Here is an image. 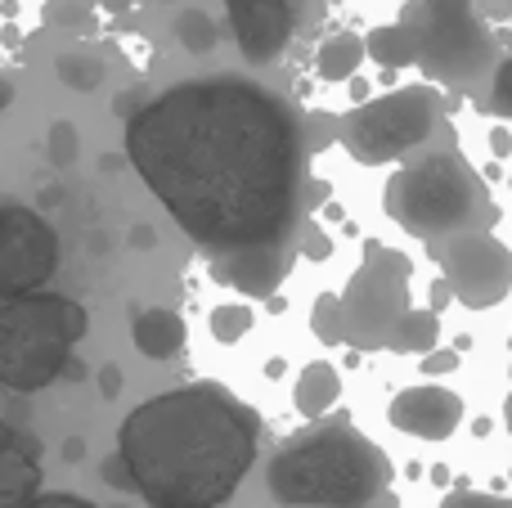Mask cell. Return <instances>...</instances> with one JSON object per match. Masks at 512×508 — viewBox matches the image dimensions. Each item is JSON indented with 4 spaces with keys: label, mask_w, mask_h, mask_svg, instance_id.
Masks as SVG:
<instances>
[{
    "label": "cell",
    "mask_w": 512,
    "mask_h": 508,
    "mask_svg": "<svg viewBox=\"0 0 512 508\" xmlns=\"http://www.w3.org/2000/svg\"><path fill=\"white\" fill-rule=\"evenodd\" d=\"M306 149L297 108L248 77L180 81L126 122L131 167L212 266L292 248L306 212Z\"/></svg>",
    "instance_id": "cell-1"
},
{
    "label": "cell",
    "mask_w": 512,
    "mask_h": 508,
    "mask_svg": "<svg viewBox=\"0 0 512 508\" xmlns=\"http://www.w3.org/2000/svg\"><path fill=\"white\" fill-rule=\"evenodd\" d=\"M131 486L153 508H216L256 464V414L225 387H171L117 428Z\"/></svg>",
    "instance_id": "cell-2"
},
{
    "label": "cell",
    "mask_w": 512,
    "mask_h": 508,
    "mask_svg": "<svg viewBox=\"0 0 512 508\" xmlns=\"http://www.w3.org/2000/svg\"><path fill=\"white\" fill-rule=\"evenodd\" d=\"M391 486V459L351 423H324L288 441L265 468V491L283 508H364Z\"/></svg>",
    "instance_id": "cell-3"
},
{
    "label": "cell",
    "mask_w": 512,
    "mask_h": 508,
    "mask_svg": "<svg viewBox=\"0 0 512 508\" xmlns=\"http://www.w3.org/2000/svg\"><path fill=\"white\" fill-rule=\"evenodd\" d=\"M387 216L423 243L495 230L499 207L459 153H423L387 180Z\"/></svg>",
    "instance_id": "cell-4"
},
{
    "label": "cell",
    "mask_w": 512,
    "mask_h": 508,
    "mask_svg": "<svg viewBox=\"0 0 512 508\" xmlns=\"http://www.w3.org/2000/svg\"><path fill=\"white\" fill-rule=\"evenodd\" d=\"M90 315L81 302L59 293H27L0 306V387L9 392H41L63 365L72 347L86 338Z\"/></svg>",
    "instance_id": "cell-5"
},
{
    "label": "cell",
    "mask_w": 512,
    "mask_h": 508,
    "mask_svg": "<svg viewBox=\"0 0 512 508\" xmlns=\"http://www.w3.org/2000/svg\"><path fill=\"white\" fill-rule=\"evenodd\" d=\"M400 27L414 41V63L441 86H468L495 68V36L477 0H409Z\"/></svg>",
    "instance_id": "cell-6"
},
{
    "label": "cell",
    "mask_w": 512,
    "mask_h": 508,
    "mask_svg": "<svg viewBox=\"0 0 512 508\" xmlns=\"http://www.w3.org/2000/svg\"><path fill=\"white\" fill-rule=\"evenodd\" d=\"M409 279H414V261L405 252L387 248V243H364V261L337 293V302H342V342H351L360 351L387 347L396 324L414 306Z\"/></svg>",
    "instance_id": "cell-7"
},
{
    "label": "cell",
    "mask_w": 512,
    "mask_h": 508,
    "mask_svg": "<svg viewBox=\"0 0 512 508\" xmlns=\"http://www.w3.org/2000/svg\"><path fill=\"white\" fill-rule=\"evenodd\" d=\"M436 131V95L423 86H405L391 95L364 99L360 108L337 122L346 153L364 167H382L396 162L405 153H414L418 144H427V135Z\"/></svg>",
    "instance_id": "cell-8"
},
{
    "label": "cell",
    "mask_w": 512,
    "mask_h": 508,
    "mask_svg": "<svg viewBox=\"0 0 512 508\" xmlns=\"http://www.w3.org/2000/svg\"><path fill=\"white\" fill-rule=\"evenodd\" d=\"M427 248H432L454 302L486 311V306H499L512 293V252L490 230L450 234V239H436Z\"/></svg>",
    "instance_id": "cell-9"
},
{
    "label": "cell",
    "mask_w": 512,
    "mask_h": 508,
    "mask_svg": "<svg viewBox=\"0 0 512 508\" xmlns=\"http://www.w3.org/2000/svg\"><path fill=\"white\" fill-rule=\"evenodd\" d=\"M59 270V234L36 207H0V297L41 293Z\"/></svg>",
    "instance_id": "cell-10"
},
{
    "label": "cell",
    "mask_w": 512,
    "mask_h": 508,
    "mask_svg": "<svg viewBox=\"0 0 512 508\" xmlns=\"http://www.w3.org/2000/svg\"><path fill=\"white\" fill-rule=\"evenodd\" d=\"M225 14L248 63L283 59L292 41V0H225Z\"/></svg>",
    "instance_id": "cell-11"
},
{
    "label": "cell",
    "mask_w": 512,
    "mask_h": 508,
    "mask_svg": "<svg viewBox=\"0 0 512 508\" xmlns=\"http://www.w3.org/2000/svg\"><path fill=\"white\" fill-rule=\"evenodd\" d=\"M391 423H396L405 437L445 441V437H454L463 423V396L441 383L405 387V392L391 401Z\"/></svg>",
    "instance_id": "cell-12"
},
{
    "label": "cell",
    "mask_w": 512,
    "mask_h": 508,
    "mask_svg": "<svg viewBox=\"0 0 512 508\" xmlns=\"http://www.w3.org/2000/svg\"><path fill=\"white\" fill-rule=\"evenodd\" d=\"M41 495V441L0 423V508H18Z\"/></svg>",
    "instance_id": "cell-13"
},
{
    "label": "cell",
    "mask_w": 512,
    "mask_h": 508,
    "mask_svg": "<svg viewBox=\"0 0 512 508\" xmlns=\"http://www.w3.org/2000/svg\"><path fill=\"white\" fill-rule=\"evenodd\" d=\"M288 266H292V248H261V252H243L234 261H221L216 275L248 297H270L288 279Z\"/></svg>",
    "instance_id": "cell-14"
},
{
    "label": "cell",
    "mask_w": 512,
    "mask_h": 508,
    "mask_svg": "<svg viewBox=\"0 0 512 508\" xmlns=\"http://www.w3.org/2000/svg\"><path fill=\"white\" fill-rule=\"evenodd\" d=\"M131 342L140 356L149 360H171L180 347H185V320L167 306H149V311L135 315L131 324Z\"/></svg>",
    "instance_id": "cell-15"
},
{
    "label": "cell",
    "mask_w": 512,
    "mask_h": 508,
    "mask_svg": "<svg viewBox=\"0 0 512 508\" xmlns=\"http://www.w3.org/2000/svg\"><path fill=\"white\" fill-rule=\"evenodd\" d=\"M337 396H342V378H337V369L324 365V360H315V365L301 369L292 401H297V410L306 414V419H319V414H328L337 405Z\"/></svg>",
    "instance_id": "cell-16"
},
{
    "label": "cell",
    "mask_w": 512,
    "mask_h": 508,
    "mask_svg": "<svg viewBox=\"0 0 512 508\" xmlns=\"http://www.w3.org/2000/svg\"><path fill=\"white\" fill-rule=\"evenodd\" d=\"M436 338H441V320H436V311H427V306H409L405 320H400L396 333H391L387 351H400V356H427V351H436Z\"/></svg>",
    "instance_id": "cell-17"
},
{
    "label": "cell",
    "mask_w": 512,
    "mask_h": 508,
    "mask_svg": "<svg viewBox=\"0 0 512 508\" xmlns=\"http://www.w3.org/2000/svg\"><path fill=\"white\" fill-rule=\"evenodd\" d=\"M360 63H364V41L360 36H351V32L328 36V41L319 45V54H315V68H319V77L324 81H355Z\"/></svg>",
    "instance_id": "cell-18"
},
{
    "label": "cell",
    "mask_w": 512,
    "mask_h": 508,
    "mask_svg": "<svg viewBox=\"0 0 512 508\" xmlns=\"http://www.w3.org/2000/svg\"><path fill=\"white\" fill-rule=\"evenodd\" d=\"M364 54H369L378 68H414V41H409V32L400 23H387V27H373L369 41H364Z\"/></svg>",
    "instance_id": "cell-19"
},
{
    "label": "cell",
    "mask_w": 512,
    "mask_h": 508,
    "mask_svg": "<svg viewBox=\"0 0 512 508\" xmlns=\"http://www.w3.org/2000/svg\"><path fill=\"white\" fill-rule=\"evenodd\" d=\"M104 72H108L104 59L90 50H68L54 59V77H59L68 90H95L99 81H104Z\"/></svg>",
    "instance_id": "cell-20"
},
{
    "label": "cell",
    "mask_w": 512,
    "mask_h": 508,
    "mask_svg": "<svg viewBox=\"0 0 512 508\" xmlns=\"http://www.w3.org/2000/svg\"><path fill=\"white\" fill-rule=\"evenodd\" d=\"M176 36H180V45H185L189 54H212L216 50V23H212V14H203V9H185V14L176 18Z\"/></svg>",
    "instance_id": "cell-21"
},
{
    "label": "cell",
    "mask_w": 512,
    "mask_h": 508,
    "mask_svg": "<svg viewBox=\"0 0 512 508\" xmlns=\"http://www.w3.org/2000/svg\"><path fill=\"white\" fill-rule=\"evenodd\" d=\"M310 324H315V338L324 342V347H337V342H342V302H337V293L315 297Z\"/></svg>",
    "instance_id": "cell-22"
},
{
    "label": "cell",
    "mask_w": 512,
    "mask_h": 508,
    "mask_svg": "<svg viewBox=\"0 0 512 508\" xmlns=\"http://www.w3.org/2000/svg\"><path fill=\"white\" fill-rule=\"evenodd\" d=\"M45 23L50 27H77V32H86L90 23H95V5L90 0H50L45 5Z\"/></svg>",
    "instance_id": "cell-23"
},
{
    "label": "cell",
    "mask_w": 512,
    "mask_h": 508,
    "mask_svg": "<svg viewBox=\"0 0 512 508\" xmlns=\"http://www.w3.org/2000/svg\"><path fill=\"white\" fill-rule=\"evenodd\" d=\"M248 324H252L248 306H216L212 311V333L221 342H239L243 333H248Z\"/></svg>",
    "instance_id": "cell-24"
},
{
    "label": "cell",
    "mask_w": 512,
    "mask_h": 508,
    "mask_svg": "<svg viewBox=\"0 0 512 508\" xmlns=\"http://www.w3.org/2000/svg\"><path fill=\"white\" fill-rule=\"evenodd\" d=\"M50 158H54V167L77 162V126L72 122H54L50 126Z\"/></svg>",
    "instance_id": "cell-25"
},
{
    "label": "cell",
    "mask_w": 512,
    "mask_h": 508,
    "mask_svg": "<svg viewBox=\"0 0 512 508\" xmlns=\"http://www.w3.org/2000/svg\"><path fill=\"white\" fill-rule=\"evenodd\" d=\"M490 113L512 117V59H504L495 68V81H490Z\"/></svg>",
    "instance_id": "cell-26"
},
{
    "label": "cell",
    "mask_w": 512,
    "mask_h": 508,
    "mask_svg": "<svg viewBox=\"0 0 512 508\" xmlns=\"http://www.w3.org/2000/svg\"><path fill=\"white\" fill-rule=\"evenodd\" d=\"M441 508H512V500H504V495H486V491H454L441 500Z\"/></svg>",
    "instance_id": "cell-27"
},
{
    "label": "cell",
    "mask_w": 512,
    "mask_h": 508,
    "mask_svg": "<svg viewBox=\"0 0 512 508\" xmlns=\"http://www.w3.org/2000/svg\"><path fill=\"white\" fill-rule=\"evenodd\" d=\"M18 508H95L86 495H72V491H45V495H32L27 504Z\"/></svg>",
    "instance_id": "cell-28"
},
{
    "label": "cell",
    "mask_w": 512,
    "mask_h": 508,
    "mask_svg": "<svg viewBox=\"0 0 512 508\" xmlns=\"http://www.w3.org/2000/svg\"><path fill=\"white\" fill-rule=\"evenodd\" d=\"M99 477H104L113 491H135V486H131V473H126V464H122V455H108L104 468H99Z\"/></svg>",
    "instance_id": "cell-29"
},
{
    "label": "cell",
    "mask_w": 512,
    "mask_h": 508,
    "mask_svg": "<svg viewBox=\"0 0 512 508\" xmlns=\"http://www.w3.org/2000/svg\"><path fill=\"white\" fill-rule=\"evenodd\" d=\"M301 248H306V257H315V261L328 257V239H324V230H319L315 221L301 225Z\"/></svg>",
    "instance_id": "cell-30"
},
{
    "label": "cell",
    "mask_w": 512,
    "mask_h": 508,
    "mask_svg": "<svg viewBox=\"0 0 512 508\" xmlns=\"http://www.w3.org/2000/svg\"><path fill=\"white\" fill-rule=\"evenodd\" d=\"M454 365H459V351H427L423 360V374H454Z\"/></svg>",
    "instance_id": "cell-31"
},
{
    "label": "cell",
    "mask_w": 512,
    "mask_h": 508,
    "mask_svg": "<svg viewBox=\"0 0 512 508\" xmlns=\"http://www.w3.org/2000/svg\"><path fill=\"white\" fill-rule=\"evenodd\" d=\"M99 392L113 401V396L122 392V369H117V365H104V369H99Z\"/></svg>",
    "instance_id": "cell-32"
},
{
    "label": "cell",
    "mask_w": 512,
    "mask_h": 508,
    "mask_svg": "<svg viewBox=\"0 0 512 508\" xmlns=\"http://www.w3.org/2000/svg\"><path fill=\"white\" fill-rule=\"evenodd\" d=\"M14 104V81L5 77V72H0V117H5V108Z\"/></svg>",
    "instance_id": "cell-33"
},
{
    "label": "cell",
    "mask_w": 512,
    "mask_h": 508,
    "mask_svg": "<svg viewBox=\"0 0 512 508\" xmlns=\"http://www.w3.org/2000/svg\"><path fill=\"white\" fill-rule=\"evenodd\" d=\"M432 288H436V293H432V306H427V311H441V306L450 302V288H445V279H436Z\"/></svg>",
    "instance_id": "cell-34"
},
{
    "label": "cell",
    "mask_w": 512,
    "mask_h": 508,
    "mask_svg": "<svg viewBox=\"0 0 512 508\" xmlns=\"http://www.w3.org/2000/svg\"><path fill=\"white\" fill-rule=\"evenodd\" d=\"M490 149H495V153H499V158H504V153L512 149V140H508V131H504V126H499V131H495V135H490Z\"/></svg>",
    "instance_id": "cell-35"
},
{
    "label": "cell",
    "mask_w": 512,
    "mask_h": 508,
    "mask_svg": "<svg viewBox=\"0 0 512 508\" xmlns=\"http://www.w3.org/2000/svg\"><path fill=\"white\" fill-rule=\"evenodd\" d=\"M81 455H86V441H81V437H72L68 446H63V459H81Z\"/></svg>",
    "instance_id": "cell-36"
},
{
    "label": "cell",
    "mask_w": 512,
    "mask_h": 508,
    "mask_svg": "<svg viewBox=\"0 0 512 508\" xmlns=\"http://www.w3.org/2000/svg\"><path fill=\"white\" fill-rule=\"evenodd\" d=\"M504 423H508V432H512V396H508V405H504Z\"/></svg>",
    "instance_id": "cell-37"
},
{
    "label": "cell",
    "mask_w": 512,
    "mask_h": 508,
    "mask_svg": "<svg viewBox=\"0 0 512 508\" xmlns=\"http://www.w3.org/2000/svg\"><path fill=\"white\" fill-rule=\"evenodd\" d=\"M508 185H512V180H508Z\"/></svg>",
    "instance_id": "cell-38"
}]
</instances>
